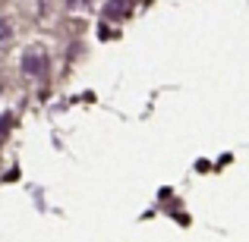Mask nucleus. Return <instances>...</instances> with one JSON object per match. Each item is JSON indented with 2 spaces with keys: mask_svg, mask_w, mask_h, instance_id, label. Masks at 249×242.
<instances>
[{
  "mask_svg": "<svg viewBox=\"0 0 249 242\" xmlns=\"http://www.w3.org/2000/svg\"><path fill=\"white\" fill-rule=\"evenodd\" d=\"M22 73L32 76V79H41L44 73H48V57L41 54V50H25L22 54Z\"/></svg>",
  "mask_w": 249,
  "mask_h": 242,
  "instance_id": "f257e3e1",
  "label": "nucleus"
},
{
  "mask_svg": "<svg viewBox=\"0 0 249 242\" xmlns=\"http://www.w3.org/2000/svg\"><path fill=\"white\" fill-rule=\"evenodd\" d=\"M10 38H13V25H10V19H0V48H3Z\"/></svg>",
  "mask_w": 249,
  "mask_h": 242,
  "instance_id": "f03ea898",
  "label": "nucleus"
},
{
  "mask_svg": "<svg viewBox=\"0 0 249 242\" xmlns=\"http://www.w3.org/2000/svg\"><path fill=\"white\" fill-rule=\"evenodd\" d=\"M117 13H123V3H110L107 6V16H117Z\"/></svg>",
  "mask_w": 249,
  "mask_h": 242,
  "instance_id": "7ed1b4c3",
  "label": "nucleus"
},
{
  "mask_svg": "<svg viewBox=\"0 0 249 242\" xmlns=\"http://www.w3.org/2000/svg\"><path fill=\"white\" fill-rule=\"evenodd\" d=\"M85 3H89V0H67L70 10H79V6H85Z\"/></svg>",
  "mask_w": 249,
  "mask_h": 242,
  "instance_id": "20e7f679",
  "label": "nucleus"
},
{
  "mask_svg": "<svg viewBox=\"0 0 249 242\" xmlns=\"http://www.w3.org/2000/svg\"><path fill=\"white\" fill-rule=\"evenodd\" d=\"M6 126H10V116H0V135L6 132Z\"/></svg>",
  "mask_w": 249,
  "mask_h": 242,
  "instance_id": "39448f33",
  "label": "nucleus"
}]
</instances>
